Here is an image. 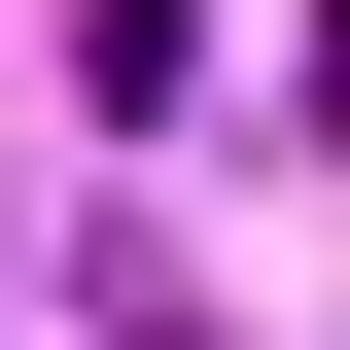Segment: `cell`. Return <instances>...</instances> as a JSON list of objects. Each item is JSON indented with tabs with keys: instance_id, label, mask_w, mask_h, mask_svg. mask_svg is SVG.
<instances>
[{
	"instance_id": "cell-1",
	"label": "cell",
	"mask_w": 350,
	"mask_h": 350,
	"mask_svg": "<svg viewBox=\"0 0 350 350\" xmlns=\"http://www.w3.org/2000/svg\"><path fill=\"white\" fill-rule=\"evenodd\" d=\"M315 140H350V0H315Z\"/></svg>"
}]
</instances>
